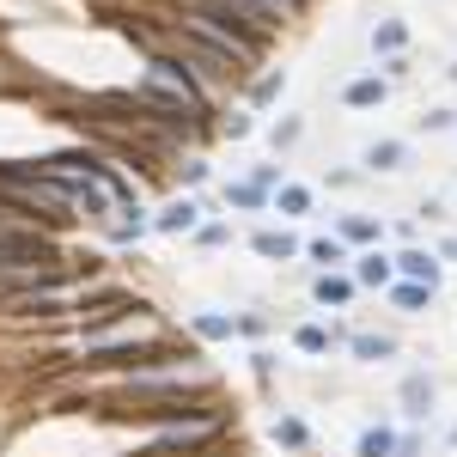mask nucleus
I'll list each match as a JSON object with an SVG mask.
<instances>
[{"instance_id":"1","label":"nucleus","mask_w":457,"mask_h":457,"mask_svg":"<svg viewBox=\"0 0 457 457\" xmlns=\"http://www.w3.org/2000/svg\"><path fill=\"white\" fill-rule=\"evenodd\" d=\"M135 104H141L146 116H159V122H171V129H213L208 116H220V110H213V104H220V92H213L183 55L159 49V43H146L141 79H135Z\"/></svg>"},{"instance_id":"2","label":"nucleus","mask_w":457,"mask_h":457,"mask_svg":"<svg viewBox=\"0 0 457 457\" xmlns=\"http://www.w3.org/2000/svg\"><path fill=\"white\" fill-rule=\"evenodd\" d=\"M433 415H439V378H433V366H409L396 378V421L433 427Z\"/></svg>"},{"instance_id":"3","label":"nucleus","mask_w":457,"mask_h":457,"mask_svg":"<svg viewBox=\"0 0 457 457\" xmlns=\"http://www.w3.org/2000/svg\"><path fill=\"white\" fill-rule=\"evenodd\" d=\"M348 336H353V323H342V317H299L293 329H287V342H293V353H305V360H329L336 348H348Z\"/></svg>"},{"instance_id":"4","label":"nucleus","mask_w":457,"mask_h":457,"mask_svg":"<svg viewBox=\"0 0 457 457\" xmlns=\"http://www.w3.org/2000/svg\"><path fill=\"white\" fill-rule=\"evenodd\" d=\"M202 220H208V195H183V189H177V195H165V202L153 208V238H183V245H189Z\"/></svg>"},{"instance_id":"5","label":"nucleus","mask_w":457,"mask_h":457,"mask_svg":"<svg viewBox=\"0 0 457 457\" xmlns=\"http://www.w3.org/2000/svg\"><path fill=\"white\" fill-rule=\"evenodd\" d=\"M305 293H312V312H323V317H342V312H353L366 293H360V281H353L348 269H329V275H305Z\"/></svg>"},{"instance_id":"6","label":"nucleus","mask_w":457,"mask_h":457,"mask_svg":"<svg viewBox=\"0 0 457 457\" xmlns=\"http://www.w3.org/2000/svg\"><path fill=\"white\" fill-rule=\"evenodd\" d=\"M245 245L262 256V262H275V269H287V262H305V238L293 232V226H275V220H262V226H250Z\"/></svg>"},{"instance_id":"7","label":"nucleus","mask_w":457,"mask_h":457,"mask_svg":"<svg viewBox=\"0 0 457 457\" xmlns=\"http://www.w3.org/2000/svg\"><path fill=\"white\" fill-rule=\"evenodd\" d=\"M366 177H403L415 165V141H403V135H378V141L360 146V159H353Z\"/></svg>"},{"instance_id":"8","label":"nucleus","mask_w":457,"mask_h":457,"mask_svg":"<svg viewBox=\"0 0 457 457\" xmlns=\"http://www.w3.org/2000/svg\"><path fill=\"white\" fill-rule=\"evenodd\" d=\"M269 445L281 457H312L317 452V427L299 415V409H275L269 415Z\"/></svg>"},{"instance_id":"9","label":"nucleus","mask_w":457,"mask_h":457,"mask_svg":"<svg viewBox=\"0 0 457 457\" xmlns=\"http://www.w3.org/2000/svg\"><path fill=\"white\" fill-rule=\"evenodd\" d=\"M353 281H360V293H372V299H385L390 287H396V250L390 245H372V250H353Z\"/></svg>"},{"instance_id":"10","label":"nucleus","mask_w":457,"mask_h":457,"mask_svg":"<svg viewBox=\"0 0 457 457\" xmlns=\"http://www.w3.org/2000/svg\"><path fill=\"white\" fill-rule=\"evenodd\" d=\"M396 250V281H421L433 293H445V256L433 245H390Z\"/></svg>"},{"instance_id":"11","label":"nucleus","mask_w":457,"mask_h":457,"mask_svg":"<svg viewBox=\"0 0 457 457\" xmlns=\"http://www.w3.org/2000/svg\"><path fill=\"white\" fill-rule=\"evenodd\" d=\"M390 92H396V86H390L378 68H360V73H348V79L336 86V104L342 110H385Z\"/></svg>"},{"instance_id":"12","label":"nucleus","mask_w":457,"mask_h":457,"mask_svg":"<svg viewBox=\"0 0 457 457\" xmlns=\"http://www.w3.org/2000/svg\"><path fill=\"white\" fill-rule=\"evenodd\" d=\"M183 329H189V342H195V348H220V342H238V312L195 305V312L183 317Z\"/></svg>"},{"instance_id":"13","label":"nucleus","mask_w":457,"mask_h":457,"mask_svg":"<svg viewBox=\"0 0 457 457\" xmlns=\"http://www.w3.org/2000/svg\"><path fill=\"white\" fill-rule=\"evenodd\" d=\"M329 232L342 238L348 250H372V245H390V226L378 220V213H366V208H348V213H336L329 220Z\"/></svg>"},{"instance_id":"14","label":"nucleus","mask_w":457,"mask_h":457,"mask_svg":"<svg viewBox=\"0 0 457 457\" xmlns=\"http://www.w3.org/2000/svg\"><path fill=\"white\" fill-rule=\"evenodd\" d=\"M342 353H348L353 366H390V360L403 353V336H396V329H360V323H353V336H348Z\"/></svg>"},{"instance_id":"15","label":"nucleus","mask_w":457,"mask_h":457,"mask_svg":"<svg viewBox=\"0 0 457 457\" xmlns=\"http://www.w3.org/2000/svg\"><path fill=\"white\" fill-rule=\"evenodd\" d=\"M366 49H372V62L409 55V49H415V31H409V19H403V12H378V19H372V31H366Z\"/></svg>"},{"instance_id":"16","label":"nucleus","mask_w":457,"mask_h":457,"mask_svg":"<svg viewBox=\"0 0 457 457\" xmlns=\"http://www.w3.org/2000/svg\"><path fill=\"white\" fill-rule=\"evenodd\" d=\"M220 208L226 213H250V220H262V213L275 220V195H269L262 183H250V177H226V183H220Z\"/></svg>"},{"instance_id":"17","label":"nucleus","mask_w":457,"mask_h":457,"mask_svg":"<svg viewBox=\"0 0 457 457\" xmlns=\"http://www.w3.org/2000/svg\"><path fill=\"white\" fill-rule=\"evenodd\" d=\"M281 98H287V68H275V62H269V68H256L245 79V92H238V104H250L256 116H262V110H275Z\"/></svg>"},{"instance_id":"18","label":"nucleus","mask_w":457,"mask_h":457,"mask_svg":"<svg viewBox=\"0 0 457 457\" xmlns=\"http://www.w3.org/2000/svg\"><path fill=\"white\" fill-rule=\"evenodd\" d=\"M141 238H153V208H146V202L122 208V213L104 226V245H116V250H135Z\"/></svg>"},{"instance_id":"19","label":"nucleus","mask_w":457,"mask_h":457,"mask_svg":"<svg viewBox=\"0 0 457 457\" xmlns=\"http://www.w3.org/2000/svg\"><path fill=\"white\" fill-rule=\"evenodd\" d=\"M312 213H317V183L287 177L281 189H275V220H281V226H299V220H312Z\"/></svg>"},{"instance_id":"20","label":"nucleus","mask_w":457,"mask_h":457,"mask_svg":"<svg viewBox=\"0 0 457 457\" xmlns=\"http://www.w3.org/2000/svg\"><path fill=\"white\" fill-rule=\"evenodd\" d=\"M305 269L312 275H329V269H353V250L336 238V232H312L305 238Z\"/></svg>"},{"instance_id":"21","label":"nucleus","mask_w":457,"mask_h":457,"mask_svg":"<svg viewBox=\"0 0 457 457\" xmlns=\"http://www.w3.org/2000/svg\"><path fill=\"white\" fill-rule=\"evenodd\" d=\"M385 305H390L396 317H409V323H415V317H427L433 305H439V293H433V287H421V281H396V287L385 293Z\"/></svg>"},{"instance_id":"22","label":"nucleus","mask_w":457,"mask_h":457,"mask_svg":"<svg viewBox=\"0 0 457 457\" xmlns=\"http://www.w3.org/2000/svg\"><path fill=\"white\" fill-rule=\"evenodd\" d=\"M396 439H403V421H366L353 433V457H396Z\"/></svg>"},{"instance_id":"23","label":"nucleus","mask_w":457,"mask_h":457,"mask_svg":"<svg viewBox=\"0 0 457 457\" xmlns=\"http://www.w3.org/2000/svg\"><path fill=\"white\" fill-rule=\"evenodd\" d=\"M208 177H213L208 153H183V159L171 165V183L183 189V195H202V189H208Z\"/></svg>"},{"instance_id":"24","label":"nucleus","mask_w":457,"mask_h":457,"mask_svg":"<svg viewBox=\"0 0 457 457\" xmlns=\"http://www.w3.org/2000/svg\"><path fill=\"white\" fill-rule=\"evenodd\" d=\"M250 12H262V19H269V25H299V19H305V12H312L317 0H245Z\"/></svg>"},{"instance_id":"25","label":"nucleus","mask_w":457,"mask_h":457,"mask_svg":"<svg viewBox=\"0 0 457 457\" xmlns=\"http://www.w3.org/2000/svg\"><path fill=\"white\" fill-rule=\"evenodd\" d=\"M299 141H305V116H293V110H287V116L269 122V146H275V159H287Z\"/></svg>"},{"instance_id":"26","label":"nucleus","mask_w":457,"mask_h":457,"mask_svg":"<svg viewBox=\"0 0 457 457\" xmlns=\"http://www.w3.org/2000/svg\"><path fill=\"white\" fill-rule=\"evenodd\" d=\"M213 135H220V141H250V135H256V110H250V104H238V110H220Z\"/></svg>"},{"instance_id":"27","label":"nucleus","mask_w":457,"mask_h":457,"mask_svg":"<svg viewBox=\"0 0 457 457\" xmlns=\"http://www.w3.org/2000/svg\"><path fill=\"white\" fill-rule=\"evenodd\" d=\"M232 238H238V226H232V220H202V226H195V238H189V250H232Z\"/></svg>"},{"instance_id":"28","label":"nucleus","mask_w":457,"mask_h":457,"mask_svg":"<svg viewBox=\"0 0 457 457\" xmlns=\"http://www.w3.org/2000/svg\"><path fill=\"white\" fill-rule=\"evenodd\" d=\"M415 135H457V104H427L415 116Z\"/></svg>"},{"instance_id":"29","label":"nucleus","mask_w":457,"mask_h":457,"mask_svg":"<svg viewBox=\"0 0 457 457\" xmlns=\"http://www.w3.org/2000/svg\"><path fill=\"white\" fill-rule=\"evenodd\" d=\"M269 336H275V317H269V312H238V342L262 348Z\"/></svg>"},{"instance_id":"30","label":"nucleus","mask_w":457,"mask_h":457,"mask_svg":"<svg viewBox=\"0 0 457 457\" xmlns=\"http://www.w3.org/2000/svg\"><path fill=\"white\" fill-rule=\"evenodd\" d=\"M360 183H372V177L360 171V165H336V171L317 177V189H342V195H348V189H360Z\"/></svg>"},{"instance_id":"31","label":"nucleus","mask_w":457,"mask_h":457,"mask_svg":"<svg viewBox=\"0 0 457 457\" xmlns=\"http://www.w3.org/2000/svg\"><path fill=\"white\" fill-rule=\"evenodd\" d=\"M275 372H281V360H275V348H250V378L262 390H275Z\"/></svg>"},{"instance_id":"32","label":"nucleus","mask_w":457,"mask_h":457,"mask_svg":"<svg viewBox=\"0 0 457 457\" xmlns=\"http://www.w3.org/2000/svg\"><path fill=\"white\" fill-rule=\"evenodd\" d=\"M250 183H262V189H269V195H275V189H281V183H287V165H281V159H256V165H250Z\"/></svg>"},{"instance_id":"33","label":"nucleus","mask_w":457,"mask_h":457,"mask_svg":"<svg viewBox=\"0 0 457 457\" xmlns=\"http://www.w3.org/2000/svg\"><path fill=\"white\" fill-rule=\"evenodd\" d=\"M372 68L385 73L390 86H409V79H415V49H409V55H390V62H372Z\"/></svg>"},{"instance_id":"34","label":"nucleus","mask_w":457,"mask_h":457,"mask_svg":"<svg viewBox=\"0 0 457 457\" xmlns=\"http://www.w3.org/2000/svg\"><path fill=\"white\" fill-rule=\"evenodd\" d=\"M390 245H421V220H415V213L390 220Z\"/></svg>"},{"instance_id":"35","label":"nucleus","mask_w":457,"mask_h":457,"mask_svg":"<svg viewBox=\"0 0 457 457\" xmlns=\"http://www.w3.org/2000/svg\"><path fill=\"white\" fill-rule=\"evenodd\" d=\"M396 457H427V427H403V439H396Z\"/></svg>"},{"instance_id":"36","label":"nucleus","mask_w":457,"mask_h":457,"mask_svg":"<svg viewBox=\"0 0 457 457\" xmlns=\"http://www.w3.org/2000/svg\"><path fill=\"white\" fill-rule=\"evenodd\" d=\"M415 220H452V213H445V202H439V195H421V208H415Z\"/></svg>"},{"instance_id":"37","label":"nucleus","mask_w":457,"mask_h":457,"mask_svg":"<svg viewBox=\"0 0 457 457\" xmlns=\"http://www.w3.org/2000/svg\"><path fill=\"white\" fill-rule=\"evenodd\" d=\"M433 250L445 256V269H457V232H439V238H433Z\"/></svg>"},{"instance_id":"38","label":"nucleus","mask_w":457,"mask_h":457,"mask_svg":"<svg viewBox=\"0 0 457 457\" xmlns=\"http://www.w3.org/2000/svg\"><path fill=\"white\" fill-rule=\"evenodd\" d=\"M445 452H452V457H457V421H452V427H445Z\"/></svg>"},{"instance_id":"39","label":"nucleus","mask_w":457,"mask_h":457,"mask_svg":"<svg viewBox=\"0 0 457 457\" xmlns=\"http://www.w3.org/2000/svg\"><path fill=\"white\" fill-rule=\"evenodd\" d=\"M445 79H452V86H457V62H452V68H445Z\"/></svg>"}]
</instances>
